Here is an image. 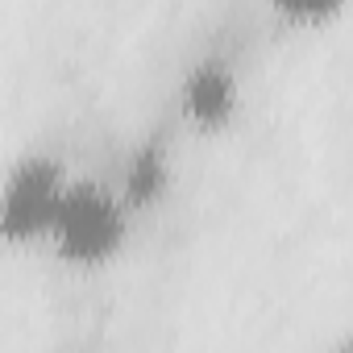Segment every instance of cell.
Returning a JSON list of instances; mask_svg holds the SVG:
<instances>
[{"mask_svg":"<svg viewBox=\"0 0 353 353\" xmlns=\"http://www.w3.org/2000/svg\"><path fill=\"white\" fill-rule=\"evenodd\" d=\"M270 13L283 21V26H299V30H320V26H332L349 0H266Z\"/></svg>","mask_w":353,"mask_h":353,"instance_id":"cell-5","label":"cell"},{"mask_svg":"<svg viewBox=\"0 0 353 353\" xmlns=\"http://www.w3.org/2000/svg\"><path fill=\"white\" fill-rule=\"evenodd\" d=\"M170 183H174V158H170V145L162 137H145L129 158H125V170L117 179V192L121 200L129 204V212H150L158 208L166 196H170Z\"/></svg>","mask_w":353,"mask_h":353,"instance_id":"cell-4","label":"cell"},{"mask_svg":"<svg viewBox=\"0 0 353 353\" xmlns=\"http://www.w3.org/2000/svg\"><path fill=\"white\" fill-rule=\"evenodd\" d=\"M133 212L117 183H104L96 174H71L46 233V250L71 270H104L125 254Z\"/></svg>","mask_w":353,"mask_h":353,"instance_id":"cell-1","label":"cell"},{"mask_svg":"<svg viewBox=\"0 0 353 353\" xmlns=\"http://www.w3.org/2000/svg\"><path fill=\"white\" fill-rule=\"evenodd\" d=\"M241 117V75L229 59H200L179 83V121L192 133H225Z\"/></svg>","mask_w":353,"mask_h":353,"instance_id":"cell-3","label":"cell"},{"mask_svg":"<svg viewBox=\"0 0 353 353\" xmlns=\"http://www.w3.org/2000/svg\"><path fill=\"white\" fill-rule=\"evenodd\" d=\"M71 166L50 150H26L0 174V250L46 245Z\"/></svg>","mask_w":353,"mask_h":353,"instance_id":"cell-2","label":"cell"}]
</instances>
